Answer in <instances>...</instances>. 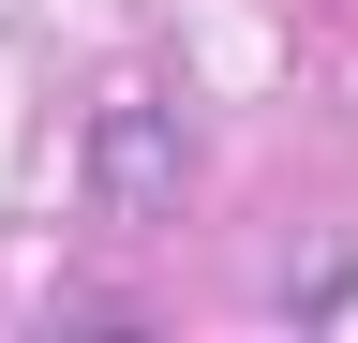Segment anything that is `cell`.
Returning a JSON list of instances; mask_svg holds the SVG:
<instances>
[{
  "instance_id": "obj_1",
  "label": "cell",
  "mask_w": 358,
  "mask_h": 343,
  "mask_svg": "<svg viewBox=\"0 0 358 343\" xmlns=\"http://www.w3.org/2000/svg\"><path fill=\"white\" fill-rule=\"evenodd\" d=\"M90 180H105V224H164L179 180H194L179 105H164V90H120V105H105V135H90Z\"/></svg>"
}]
</instances>
